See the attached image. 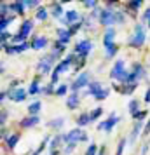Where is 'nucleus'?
Masks as SVG:
<instances>
[{"mask_svg":"<svg viewBox=\"0 0 150 155\" xmlns=\"http://www.w3.org/2000/svg\"><path fill=\"white\" fill-rule=\"evenodd\" d=\"M30 94H37V92H40V89H38V82H33V84L30 85Z\"/></svg>","mask_w":150,"mask_h":155,"instance_id":"nucleus-34","label":"nucleus"},{"mask_svg":"<svg viewBox=\"0 0 150 155\" xmlns=\"http://www.w3.org/2000/svg\"><path fill=\"white\" fill-rule=\"evenodd\" d=\"M108 94H110V91H108V89H103V91H101L98 96H94V98H96V99H105Z\"/></svg>","mask_w":150,"mask_h":155,"instance_id":"nucleus-36","label":"nucleus"},{"mask_svg":"<svg viewBox=\"0 0 150 155\" xmlns=\"http://www.w3.org/2000/svg\"><path fill=\"white\" fill-rule=\"evenodd\" d=\"M124 147H126V140H122L121 143H119V147H117V153H115V155H122V152H124Z\"/></svg>","mask_w":150,"mask_h":155,"instance_id":"nucleus-37","label":"nucleus"},{"mask_svg":"<svg viewBox=\"0 0 150 155\" xmlns=\"http://www.w3.org/2000/svg\"><path fill=\"white\" fill-rule=\"evenodd\" d=\"M117 122H119V117H117L115 113H112V115H110V119L105 120V122H101L100 126H98V129H101V131H108V133H110Z\"/></svg>","mask_w":150,"mask_h":155,"instance_id":"nucleus-6","label":"nucleus"},{"mask_svg":"<svg viewBox=\"0 0 150 155\" xmlns=\"http://www.w3.org/2000/svg\"><path fill=\"white\" fill-rule=\"evenodd\" d=\"M40 108H42V103H40V101H35V103H32V105L28 106L30 115H37V113L40 112Z\"/></svg>","mask_w":150,"mask_h":155,"instance_id":"nucleus-21","label":"nucleus"},{"mask_svg":"<svg viewBox=\"0 0 150 155\" xmlns=\"http://www.w3.org/2000/svg\"><path fill=\"white\" fill-rule=\"evenodd\" d=\"M105 47H107V54H108V58L115 56V52H117V47H115V44H110V45H105Z\"/></svg>","mask_w":150,"mask_h":155,"instance_id":"nucleus-26","label":"nucleus"},{"mask_svg":"<svg viewBox=\"0 0 150 155\" xmlns=\"http://www.w3.org/2000/svg\"><path fill=\"white\" fill-rule=\"evenodd\" d=\"M142 155H147V145L143 147V150H142Z\"/></svg>","mask_w":150,"mask_h":155,"instance_id":"nucleus-50","label":"nucleus"},{"mask_svg":"<svg viewBox=\"0 0 150 155\" xmlns=\"http://www.w3.org/2000/svg\"><path fill=\"white\" fill-rule=\"evenodd\" d=\"M145 101H147V103H150V87L147 89V92H145Z\"/></svg>","mask_w":150,"mask_h":155,"instance_id":"nucleus-47","label":"nucleus"},{"mask_svg":"<svg viewBox=\"0 0 150 155\" xmlns=\"http://www.w3.org/2000/svg\"><path fill=\"white\" fill-rule=\"evenodd\" d=\"M101 113H103V110H101V108H94L93 112L89 113V115H91V120H96V119L101 115Z\"/></svg>","mask_w":150,"mask_h":155,"instance_id":"nucleus-29","label":"nucleus"},{"mask_svg":"<svg viewBox=\"0 0 150 155\" xmlns=\"http://www.w3.org/2000/svg\"><path fill=\"white\" fill-rule=\"evenodd\" d=\"M61 138H63V136H56L54 140L51 141V152H54V150H56V147L59 145V141H61Z\"/></svg>","mask_w":150,"mask_h":155,"instance_id":"nucleus-31","label":"nucleus"},{"mask_svg":"<svg viewBox=\"0 0 150 155\" xmlns=\"http://www.w3.org/2000/svg\"><path fill=\"white\" fill-rule=\"evenodd\" d=\"M73 59H75V56H73V54H72V56H68L66 59H63L61 63L58 64L56 70H54V71H58V73H63V71H66L68 68H70V64L73 63Z\"/></svg>","mask_w":150,"mask_h":155,"instance_id":"nucleus-8","label":"nucleus"},{"mask_svg":"<svg viewBox=\"0 0 150 155\" xmlns=\"http://www.w3.org/2000/svg\"><path fill=\"white\" fill-rule=\"evenodd\" d=\"M143 42H145V28H143L142 25H136L135 35L129 38V45H133V47H140Z\"/></svg>","mask_w":150,"mask_h":155,"instance_id":"nucleus-2","label":"nucleus"},{"mask_svg":"<svg viewBox=\"0 0 150 155\" xmlns=\"http://www.w3.org/2000/svg\"><path fill=\"white\" fill-rule=\"evenodd\" d=\"M100 23L103 26H112L115 21V12H110V11H101V16H100Z\"/></svg>","mask_w":150,"mask_h":155,"instance_id":"nucleus-5","label":"nucleus"},{"mask_svg":"<svg viewBox=\"0 0 150 155\" xmlns=\"http://www.w3.org/2000/svg\"><path fill=\"white\" fill-rule=\"evenodd\" d=\"M58 35H59V40L58 42L61 44V45H66V44L70 42V31H66V30H58Z\"/></svg>","mask_w":150,"mask_h":155,"instance_id":"nucleus-14","label":"nucleus"},{"mask_svg":"<svg viewBox=\"0 0 150 155\" xmlns=\"http://www.w3.org/2000/svg\"><path fill=\"white\" fill-rule=\"evenodd\" d=\"M65 124V119L63 117H58V119H54V120H51L49 122V127H54V129H59V127Z\"/></svg>","mask_w":150,"mask_h":155,"instance_id":"nucleus-23","label":"nucleus"},{"mask_svg":"<svg viewBox=\"0 0 150 155\" xmlns=\"http://www.w3.org/2000/svg\"><path fill=\"white\" fill-rule=\"evenodd\" d=\"M93 49V44L89 42V40H82L80 44H77V47H75V51L79 52L82 58H86L87 54H89V51Z\"/></svg>","mask_w":150,"mask_h":155,"instance_id":"nucleus-7","label":"nucleus"},{"mask_svg":"<svg viewBox=\"0 0 150 155\" xmlns=\"http://www.w3.org/2000/svg\"><path fill=\"white\" fill-rule=\"evenodd\" d=\"M115 21H117V23H124V14H121V12H115Z\"/></svg>","mask_w":150,"mask_h":155,"instance_id":"nucleus-39","label":"nucleus"},{"mask_svg":"<svg viewBox=\"0 0 150 155\" xmlns=\"http://www.w3.org/2000/svg\"><path fill=\"white\" fill-rule=\"evenodd\" d=\"M45 18H47V11H45V9H38V11H37V19H40V21H44V19H45Z\"/></svg>","mask_w":150,"mask_h":155,"instance_id":"nucleus-28","label":"nucleus"},{"mask_svg":"<svg viewBox=\"0 0 150 155\" xmlns=\"http://www.w3.org/2000/svg\"><path fill=\"white\" fill-rule=\"evenodd\" d=\"M38 122H40V119H38L37 115H30V117L21 120V126L23 127H32V126H37Z\"/></svg>","mask_w":150,"mask_h":155,"instance_id":"nucleus-12","label":"nucleus"},{"mask_svg":"<svg viewBox=\"0 0 150 155\" xmlns=\"http://www.w3.org/2000/svg\"><path fill=\"white\" fill-rule=\"evenodd\" d=\"M150 133V120L148 122H147V126H145V131H143V134H145V136H147V134Z\"/></svg>","mask_w":150,"mask_h":155,"instance_id":"nucleus-46","label":"nucleus"},{"mask_svg":"<svg viewBox=\"0 0 150 155\" xmlns=\"http://www.w3.org/2000/svg\"><path fill=\"white\" fill-rule=\"evenodd\" d=\"M148 26H150V21H148Z\"/></svg>","mask_w":150,"mask_h":155,"instance_id":"nucleus-53","label":"nucleus"},{"mask_svg":"<svg viewBox=\"0 0 150 155\" xmlns=\"http://www.w3.org/2000/svg\"><path fill=\"white\" fill-rule=\"evenodd\" d=\"M114 35H115L114 28H108V30H107V33H105V40H103V44H105V45H110V44H114Z\"/></svg>","mask_w":150,"mask_h":155,"instance_id":"nucleus-20","label":"nucleus"},{"mask_svg":"<svg viewBox=\"0 0 150 155\" xmlns=\"http://www.w3.org/2000/svg\"><path fill=\"white\" fill-rule=\"evenodd\" d=\"M32 26H33V21H30V19H26V21L21 25V30H19V35H23L25 38L28 37V33L32 31Z\"/></svg>","mask_w":150,"mask_h":155,"instance_id":"nucleus-15","label":"nucleus"},{"mask_svg":"<svg viewBox=\"0 0 150 155\" xmlns=\"http://www.w3.org/2000/svg\"><path fill=\"white\" fill-rule=\"evenodd\" d=\"M73 148H75V143H68V145H66V148H65V153L68 155L72 150H73Z\"/></svg>","mask_w":150,"mask_h":155,"instance_id":"nucleus-38","label":"nucleus"},{"mask_svg":"<svg viewBox=\"0 0 150 155\" xmlns=\"http://www.w3.org/2000/svg\"><path fill=\"white\" fill-rule=\"evenodd\" d=\"M129 110H131V115H135L138 113V101L133 99V101H129Z\"/></svg>","mask_w":150,"mask_h":155,"instance_id":"nucleus-27","label":"nucleus"},{"mask_svg":"<svg viewBox=\"0 0 150 155\" xmlns=\"http://www.w3.org/2000/svg\"><path fill=\"white\" fill-rule=\"evenodd\" d=\"M5 120H7V110H4V112H2V126L5 124Z\"/></svg>","mask_w":150,"mask_h":155,"instance_id":"nucleus-44","label":"nucleus"},{"mask_svg":"<svg viewBox=\"0 0 150 155\" xmlns=\"http://www.w3.org/2000/svg\"><path fill=\"white\" fill-rule=\"evenodd\" d=\"M142 122H136V126L133 127V131H131V134H129V141L133 143V141H136V138L140 136V133H142Z\"/></svg>","mask_w":150,"mask_h":155,"instance_id":"nucleus-18","label":"nucleus"},{"mask_svg":"<svg viewBox=\"0 0 150 155\" xmlns=\"http://www.w3.org/2000/svg\"><path fill=\"white\" fill-rule=\"evenodd\" d=\"M79 28H80V25H79V23H75V25H72V28H70V35H72V33H75V31H77Z\"/></svg>","mask_w":150,"mask_h":155,"instance_id":"nucleus-42","label":"nucleus"},{"mask_svg":"<svg viewBox=\"0 0 150 155\" xmlns=\"http://www.w3.org/2000/svg\"><path fill=\"white\" fill-rule=\"evenodd\" d=\"M58 77H59V73H58V71H54V73H52V77H51V84H56Z\"/></svg>","mask_w":150,"mask_h":155,"instance_id":"nucleus-41","label":"nucleus"},{"mask_svg":"<svg viewBox=\"0 0 150 155\" xmlns=\"http://www.w3.org/2000/svg\"><path fill=\"white\" fill-rule=\"evenodd\" d=\"M89 122H91V115H89V113H82L79 119H77V124H79V126H87Z\"/></svg>","mask_w":150,"mask_h":155,"instance_id":"nucleus-22","label":"nucleus"},{"mask_svg":"<svg viewBox=\"0 0 150 155\" xmlns=\"http://www.w3.org/2000/svg\"><path fill=\"white\" fill-rule=\"evenodd\" d=\"M12 21H14V16H7V18H2V26H0V28H2V31H5V30H7V26H9V25H11Z\"/></svg>","mask_w":150,"mask_h":155,"instance_id":"nucleus-25","label":"nucleus"},{"mask_svg":"<svg viewBox=\"0 0 150 155\" xmlns=\"http://www.w3.org/2000/svg\"><path fill=\"white\" fill-rule=\"evenodd\" d=\"M143 19H147V21H150V7L145 11V16H143Z\"/></svg>","mask_w":150,"mask_h":155,"instance_id":"nucleus-45","label":"nucleus"},{"mask_svg":"<svg viewBox=\"0 0 150 155\" xmlns=\"http://www.w3.org/2000/svg\"><path fill=\"white\" fill-rule=\"evenodd\" d=\"M91 82H89V73L87 71H82L79 77H77V80L73 82V85H72V89L73 91H77V89H80V87H86V85H89Z\"/></svg>","mask_w":150,"mask_h":155,"instance_id":"nucleus-4","label":"nucleus"},{"mask_svg":"<svg viewBox=\"0 0 150 155\" xmlns=\"http://www.w3.org/2000/svg\"><path fill=\"white\" fill-rule=\"evenodd\" d=\"M87 7H96V2H86Z\"/></svg>","mask_w":150,"mask_h":155,"instance_id":"nucleus-49","label":"nucleus"},{"mask_svg":"<svg viewBox=\"0 0 150 155\" xmlns=\"http://www.w3.org/2000/svg\"><path fill=\"white\" fill-rule=\"evenodd\" d=\"M51 155H58V152H56V150H54V152H51Z\"/></svg>","mask_w":150,"mask_h":155,"instance_id":"nucleus-52","label":"nucleus"},{"mask_svg":"<svg viewBox=\"0 0 150 155\" xmlns=\"http://www.w3.org/2000/svg\"><path fill=\"white\" fill-rule=\"evenodd\" d=\"M26 94H28V92L19 87V89H16V91H11V99H12V101H16V103H19V101H25Z\"/></svg>","mask_w":150,"mask_h":155,"instance_id":"nucleus-10","label":"nucleus"},{"mask_svg":"<svg viewBox=\"0 0 150 155\" xmlns=\"http://www.w3.org/2000/svg\"><path fill=\"white\" fill-rule=\"evenodd\" d=\"M66 91H68V87H66V84H63L56 89V94L58 96H63V94H66Z\"/></svg>","mask_w":150,"mask_h":155,"instance_id":"nucleus-33","label":"nucleus"},{"mask_svg":"<svg viewBox=\"0 0 150 155\" xmlns=\"http://www.w3.org/2000/svg\"><path fill=\"white\" fill-rule=\"evenodd\" d=\"M23 9H25V2H16V4H11V11H16L18 14H23Z\"/></svg>","mask_w":150,"mask_h":155,"instance_id":"nucleus-24","label":"nucleus"},{"mask_svg":"<svg viewBox=\"0 0 150 155\" xmlns=\"http://www.w3.org/2000/svg\"><path fill=\"white\" fill-rule=\"evenodd\" d=\"M45 45H47V38H45V37H35V40L32 44L33 49H44Z\"/></svg>","mask_w":150,"mask_h":155,"instance_id":"nucleus-17","label":"nucleus"},{"mask_svg":"<svg viewBox=\"0 0 150 155\" xmlns=\"http://www.w3.org/2000/svg\"><path fill=\"white\" fill-rule=\"evenodd\" d=\"M79 101H80L79 94H77V92H73V94H70V96L66 98V106H68L70 110H73V108H77V105H79Z\"/></svg>","mask_w":150,"mask_h":155,"instance_id":"nucleus-11","label":"nucleus"},{"mask_svg":"<svg viewBox=\"0 0 150 155\" xmlns=\"http://www.w3.org/2000/svg\"><path fill=\"white\" fill-rule=\"evenodd\" d=\"M101 91H103V89H101L100 82H91V84L87 85V94H94V96H98Z\"/></svg>","mask_w":150,"mask_h":155,"instance_id":"nucleus-16","label":"nucleus"},{"mask_svg":"<svg viewBox=\"0 0 150 155\" xmlns=\"http://www.w3.org/2000/svg\"><path fill=\"white\" fill-rule=\"evenodd\" d=\"M145 117H147V112H145V110H143V112H138V113H135V115H133V119H136L138 122H142V119H145Z\"/></svg>","mask_w":150,"mask_h":155,"instance_id":"nucleus-35","label":"nucleus"},{"mask_svg":"<svg viewBox=\"0 0 150 155\" xmlns=\"http://www.w3.org/2000/svg\"><path fill=\"white\" fill-rule=\"evenodd\" d=\"M63 140L66 143H77V141H86L87 140V134L82 131V129H72L70 133H66L63 136Z\"/></svg>","mask_w":150,"mask_h":155,"instance_id":"nucleus-1","label":"nucleus"},{"mask_svg":"<svg viewBox=\"0 0 150 155\" xmlns=\"http://www.w3.org/2000/svg\"><path fill=\"white\" fill-rule=\"evenodd\" d=\"M44 92H45V94H51V92H52V84H51L47 89H44Z\"/></svg>","mask_w":150,"mask_h":155,"instance_id":"nucleus-48","label":"nucleus"},{"mask_svg":"<svg viewBox=\"0 0 150 155\" xmlns=\"http://www.w3.org/2000/svg\"><path fill=\"white\" fill-rule=\"evenodd\" d=\"M103 153H105V148H100V153L98 155H103Z\"/></svg>","mask_w":150,"mask_h":155,"instance_id":"nucleus-51","label":"nucleus"},{"mask_svg":"<svg viewBox=\"0 0 150 155\" xmlns=\"http://www.w3.org/2000/svg\"><path fill=\"white\" fill-rule=\"evenodd\" d=\"M79 19H80L79 12H75V11H68L66 16L63 18V23H65V25H75Z\"/></svg>","mask_w":150,"mask_h":155,"instance_id":"nucleus-9","label":"nucleus"},{"mask_svg":"<svg viewBox=\"0 0 150 155\" xmlns=\"http://www.w3.org/2000/svg\"><path fill=\"white\" fill-rule=\"evenodd\" d=\"M18 140H19V136H18V134H11V136H7V138H5V143H7V147L12 150V148L18 145Z\"/></svg>","mask_w":150,"mask_h":155,"instance_id":"nucleus-19","label":"nucleus"},{"mask_svg":"<svg viewBox=\"0 0 150 155\" xmlns=\"http://www.w3.org/2000/svg\"><path fill=\"white\" fill-rule=\"evenodd\" d=\"M98 153H100V150H98L96 145H91V147L87 148V152H86V155H98Z\"/></svg>","mask_w":150,"mask_h":155,"instance_id":"nucleus-30","label":"nucleus"},{"mask_svg":"<svg viewBox=\"0 0 150 155\" xmlns=\"http://www.w3.org/2000/svg\"><path fill=\"white\" fill-rule=\"evenodd\" d=\"M52 12H54V16H61L63 14V9H61V5H59V4H54V5H52Z\"/></svg>","mask_w":150,"mask_h":155,"instance_id":"nucleus-32","label":"nucleus"},{"mask_svg":"<svg viewBox=\"0 0 150 155\" xmlns=\"http://www.w3.org/2000/svg\"><path fill=\"white\" fill-rule=\"evenodd\" d=\"M56 58H58V56H54V54L42 58V59L38 61V70H40V73H49V70H51V66H52V63L56 61Z\"/></svg>","mask_w":150,"mask_h":155,"instance_id":"nucleus-3","label":"nucleus"},{"mask_svg":"<svg viewBox=\"0 0 150 155\" xmlns=\"http://www.w3.org/2000/svg\"><path fill=\"white\" fill-rule=\"evenodd\" d=\"M7 40H9V33H7V31H2V42H4V45H5Z\"/></svg>","mask_w":150,"mask_h":155,"instance_id":"nucleus-43","label":"nucleus"},{"mask_svg":"<svg viewBox=\"0 0 150 155\" xmlns=\"http://www.w3.org/2000/svg\"><path fill=\"white\" fill-rule=\"evenodd\" d=\"M133 78H135V82H138V78H142L143 75H145V71H143V68H142V64L140 63H135L133 64Z\"/></svg>","mask_w":150,"mask_h":155,"instance_id":"nucleus-13","label":"nucleus"},{"mask_svg":"<svg viewBox=\"0 0 150 155\" xmlns=\"http://www.w3.org/2000/svg\"><path fill=\"white\" fill-rule=\"evenodd\" d=\"M129 5H131L133 9H138V7H142V2H140V0H135V2H131Z\"/></svg>","mask_w":150,"mask_h":155,"instance_id":"nucleus-40","label":"nucleus"}]
</instances>
